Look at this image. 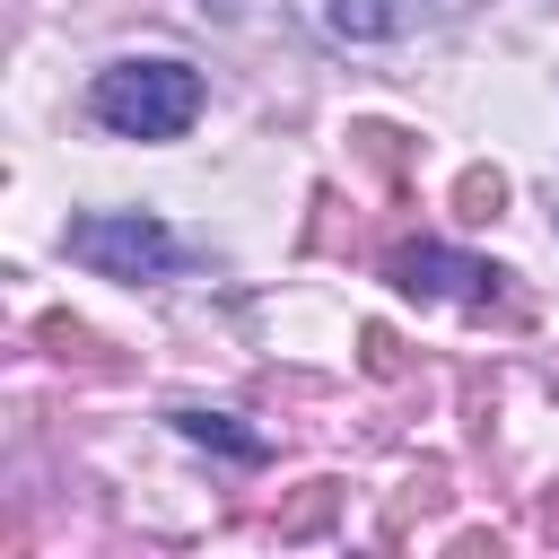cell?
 Wrapping results in <instances>:
<instances>
[{
    "label": "cell",
    "instance_id": "obj_5",
    "mask_svg": "<svg viewBox=\"0 0 559 559\" xmlns=\"http://www.w3.org/2000/svg\"><path fill=\"white\" fill-rule=\"evenodd\" d=\"M323 26H332L341 44H384V35L402 26V9H393V0H323Z\"/></svg>",
    "mask_w": 559,
    "mask_h": 559
},
{
    "label": "cell",
    "instance_id": "obj_4",
    "mask_svg": "<svg viewBox=\"0 0 559 559\" xmlns=\"http://www.w3.org/2000/svg\"><path fill=\"white\" fill-rule=\"evenodd\" d=\"M175 428H183L192 445H218V454H236V463H262V454H271V445H262L253 428H236L227 411H175Z\"/></svg>",
    "mask_w": 559,
    "mask_h": 559
},
{
    "label": "cell",
    "instance_id": "obj_8",
    "mask_svg": "<svg viewBox=\"0 0 559 559\" xmlns=\"http://www.w3.org/2000/svg\"><path fill=\"white\" fill-rule=\"evenodd\" d=\"M367 367H376V376H393V367H402V349H393V332H367Z\"/></svg>",
    "mask_w": 559,
    "mask_h": 559
},
{
    "label": "cell",
    "instance_id": "obj_7",
    "mask_svg": "<svg viewBox=\"0 0 559 559\" xmlns=\"http://www.w3.org/2000/svg\"><path fill=\"white\" fill-rule=\"evenodd\" d=\"M454 210H463V218H498V210H507V175H498V166H472V175L454 183Z\"/></svg>",
    "mask_w": 559,
    "mask_h": 559
},
{
    "label": "cell",
    "instance_id": "obj_3",
    "mask_svg": "<svg viewBox=\"0 0 559 559\" xmlns=\"http://www.w3.org/2000/svg\"><path fill=\"white\" fill-rule=\"evenodd\" d=\"M498 280H507V271L463 262V253H445V245H402V253H393V288H402V297H472V306H489Z\"/></svg>",
    "mask_w": 559,
    "mask_h": 559
},
{
    "label": "cell",
    "instance_id": "obj_1",
    "mask_svg": "<svg viewBox=\"0 0 559 559\" xmlns=\"http://www.w3.org/2000/svg\"><path fill=\"white\" fill-rule=\"evenodd\" d=\"M87 114L122 140H175L201 114V70L192 61H114V70H96Z\"/></svg>",
    "mask_w": 559,
    "mask_h": 559
},
{
    "label": "cell",
    "instance_id": "obj_2",
    "mask_svg": "<svg viewBox=\"0 0 559 559\" xmlns=\"http://www.w3.org/2000/svg\"><path fill=\"white\" fill-rule=\"evenodd\" d=\"M87 271H105V280H166L183 253H175V236L148 218V210H87V218H70V236H61Z\"/></svg>",
    "mask_w": 559,
    "mask_h": 559
},
{
    "label": "cell",
    "instance_id": "obj_6",
    "mask_svg": "<svg viewBox=\"0 0 559 559\" xmlns=\"http://www.w3.org/2000/svg\"><path fill=\"white\" fill-rule=\"evenodd\" d=\"M332 507H341V489H332V480H306V489L280 507V542H314V533L332 524Z\"/></svg>",
    "mask_w": 559,
    "mask_h": 559
}]
</instances>
